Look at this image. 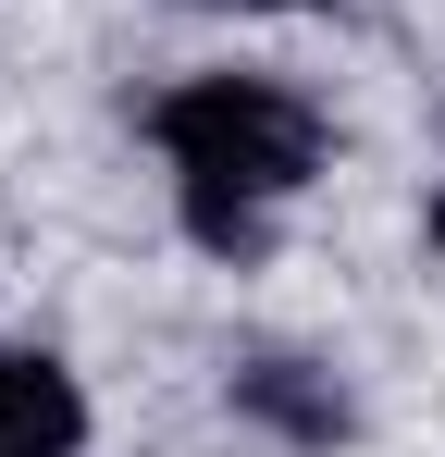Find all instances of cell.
Here are the masks:
<instances>
[{
  "mask_svg": "<svg viewBox=\"0 0 445 457\" xmlns=\"http://www.w3.org/2000/svg\"><path fill=\"white\" fill-rule=\"evenodd\" d=\"M148 149L173 173V223L198 235L211 260H260L273 223L309 198L334 124L285 75H186V87L148 99Z\"/></svg>",
  "mask_w": 445,
  "mask_h": 457,
  "instance_id": "obj_1",
  "label": "cell"
},
{
  "mask_svg": "<svg viewBox=\"0 0 445 457\" xmlns=\"http://www.w3.org/2000/svg\"><path fill=\"white\" fill-rule=\"evenodd\" d=\"M235 420H260V433L297 445V457H334L347 433H359L347 383L322 371V359H235Z\"/></svg>",
  "mask_w": 445,
  "mask_h": 457,
  "instance_id": "obj_2",
  "label": "cell"
},
{
  "mask_svg": "<svg viewBox=\"0 0 445 457\" xmlns=\"http://www.w3.org/2000/svg\"><path fill=\"white\" fill-rule=\"evenodd\" d=\"M0 457H87V383L50 346H0Z\"/></svg>",
  "mask_w": 445,
  "mask_h": 457,
  "instance_id": "obj_3",
  "label": "cell"
},
{
  "mask_svg": "<svg viewBox=\"0 0 445 457\" xmlns=\"http://www.w3.org/2000/svg\"><path fill=\"white\" fill-rule=\"evenodd\" d=\"M248 12H297V0H248Z\"/></svg>",
  "mask_w": 445,
  "mask_h": 457,
  "instance_id": "obj_4",
  "label": "cell"
}]
</instances>
